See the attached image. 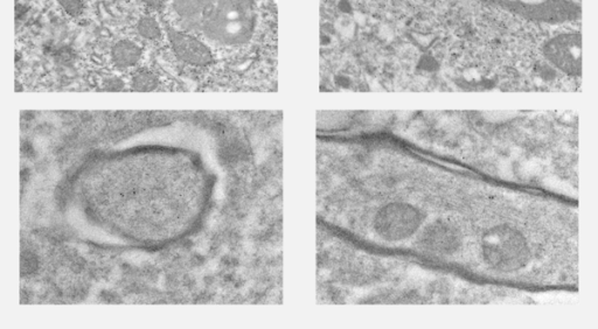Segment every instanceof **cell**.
Returning <instances> with one entry per match:
<instances>
[{
	"instance_id": "cell-13",
	"label": "cell",
	"mask_w": 598,
	"mask_h": 329,
	"mask_svg": "<svg viewBox=\"0 0 598 329\" xmlns=\"http://www.w3.org/2000/svg\"><path fill=\"white\" fill-rule=\"evenodd\" d=\"M139 1L145 2L146 5L151 6V7H159L161 5V0H139Z\"/></svg>"
},
{
	"instance_id": "cell-2",
	"label": "cell",
	"mask_w": 598,
	"mask_h": 329,
	"mask_svg": "<svg viewBox=\"0 0 598 329\" xmlns=\"http://www.w3.org/2000/svg\"><path fill=\"white\" fill-rule=\"evenodd\" d=\"M497 4L533 21L562 23L581 16V5L573 0H496Z\"/></svg>"
},
{
	"instance_id": "cell-12",
	"label": "cell",
	"mask_w": 598,
	"mask_h": 329,
	"mask_svg": "<svg viewBox=\"0 0 598 329\" xmlns=\"http://www.w3.org/2000/svg\"><path fill=\"white\" fill-rule=\"evenodd\" d=\"M36 261H38V260H36V258L34 256H33V254H28V256H27V258H25V256H23V254H22V257H21V263H27V264H28V266H27L26 271H25V272H28V273H29V272H33V271L35 270L36 265H38V263H36Z\"/></svg>"
},
{
	"instance_id": "cell-1",
	"label": "cell",
	"mask_w": 598,
	"mask_h": 329,
	"mask_svg": "<svg viewBox=\"0 0 598 329\" xmlns=\"http://www.w3.org/2000/svg\"><path fill=\"white\" fill-rule=\"evenodd\" d=\"M483 254L489 266L499 272L518 271L530 257L526 238L509 226H498L485 233Z\"/></svg>"
},
{
	"instance_id": "cell-10",
	"label": "cell",
	"mask_w": 598,
	"mask_h": 329,
	"mask_svg": "<svg viewBox=\"0 0 598 329\" xmlns=\"http://www.w3.org/2000/svg\"><path fill=\"white\" fill-rule=\"evenodd\" d=\"M59 5L73 18H77L83 12L82 0H56Z\"/></svg>"
},
{
	"instance_id": "cell-7",
	"label": "cell",
	"mask_w": 598,
	"mask_h": 329,
	"mask_svg": "<svg viewBox=\"0 0 598 329\" xmlns=\"http://www.w3.org/2000/svg\"><path fill=\"white\" fill-rule=\"evenodd\" d=\"M142 48L131 40H120L111 49L113 65L119 69L136 66L142 58Z\"/></svg>"
},
{
	"instance_id": "cell-11",
	"label": "cell",
	"mask_w": 598,
	"mask_h": 329,
	"mask_svg": "<svg viewBox=\"0 0 598 329\" xmlns=\"http://www.w3.org/2000/svg\"><path fill=\"white\" fill-rule=\"evenodd\" d=\"M104 85H105V90H107V91H120L123 89L124 83L122 80L117 79V77H111V79H107L105 81Z\"/></svg>"
},
{
	"instance_id": "cell-5",
	"label": "cell",
	"mask_w": 598,
	"mask_h": 329,
	"mask_svg": "<svg viewBox=\"0 0 598 329\" xmlns=\"http://www.w3.org/2000/svg\"><path fill=\"white\" fill-rule=\"evenodd\" d=\"M167 34L176 55L187 65L203 67L213 60L209 48L197 38L174 29H169Z\"/></svg>"
},
{
	"instance_id": "cell-6",
	"label": "cell",
	"mask_w": 598,
	"mask_h": 329,
	"mask_svg": "<svg viewBox=\"0 0 598 329\" xmlns=\"http://www.w3.org/2000/svg\"><path fill=\"white\" fill-rule=\"evenodd\" d=\"M423 247L436 253H451L459 244V233L449 223H432L422 235Z\"/></svg>"
},
{
	"instance_id": "cell-8",
	"label": "cell",
	"mask_w": 598,
	"mask_h": 329,
	"mask_svg": "<svg viewBox=\"0 0 598 329\" xmlns=\"http://www.w3.org/2000/svg\"><path fill=\"white\" fill-rule=\"evenodd\" d=\"M159 84V80L156 74L147 69H140L134 73L131 80V86L133 90L139 92H150L156 90Z\"/></svg>"
},
{
	"instance_id": "cell-9",
	"label": "cell",
	"mask_w": 598,
	"mask_h": 329,
	"mask_svg": "<svg viewBox=\"0 0 598 329\" xmlns=\"http://www.w3.org/2000/svg\"><path fill=\"white\" fill-rule=\"evenodd\" d=\"M137 31L140 36L147 40H159L163 35L159 23L157 22L156 19L149 15L143 16L139 20L137 23Z\"/></svg>"
},
{
	"instance_id": "cell-4",
	"label": "cell",
	"mask_w": 598,
	"mask_h": 329,
	"mask_svg": "<svg viewBox=\"0 0 598 329\" xmlns=\"http://www.w3.org/2000/svg\"><path fill=\"white\" fill-rule=\"evenodd\" d=\"M547 61L561 72L572 76L582 73V35L581 33H563L546 41L542 48Z\"/></svg>"
},
{
	"instance_id": "cell-3",
	"label": "cell",
	"mask_w": 598,
	"mask_h": 329,
	"mask_svg": "<svg viewBox=\"0 0 598 329\" xmlns=\"http://www.w3.org/2000/svg\"><path fill=\"white\" fill-rule=\"evenodd\" d=\"M422 222L423 216L417 208L408 203H391L378 211L374 228L384 240L398 242L412 236Z\"/></svg>"
}]
</instances>
